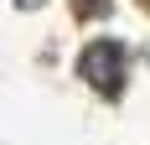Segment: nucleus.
Segmentation results:
<instances>
[{"instance_id": "f257e3e1", "label": "nucleus", "mask_w": 150, "mask_h": 145, "mask_svg": "<svg viewBox=\"0 0 150 145\" xmlns=\"http://www.w3.org/2000/svg\"><path fill=\"white\" fill-rule=\"evenodd\" d=\"M83 78L93 88H104V93H119V83H124V47L119 42H93L83 52Z\"/></svg>"}]
</instances>
